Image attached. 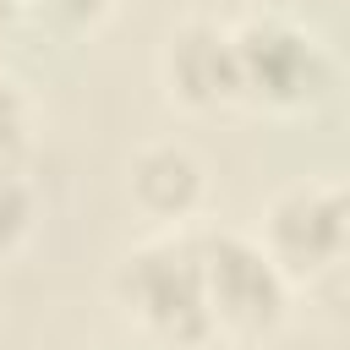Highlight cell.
I'll return each mask as SVG.
<instances>
[{"mask_svg":"<svg viewBox=\"0 0 350 350\" xmlns=\"http://www.w3.org/2000/svg\"><path fill=\"white\" fill-rule=\"evenodd\" d=\"M115 295L126 317H137V328L170 350H197L219 334L191 235H159L131 246L115 268Z\"/></svg>","mask_w":350,"mask_h":350,"instance_id":"1","label":"cell"},{"mask_svg":"<svg viewBox=\"0 0 350 350\" xmlns=\"http://www.w3.org/2000/svg\"><path fill=\"white\" fill-rule=\"evenodd\" d=\"M235 60H241V104L273 115H306L334 93V55L328 44L295 22L290 11H252L235 22Z\"/></svg>","mask_w":350,"mask_h":350,"instance_id":"2","label":"cell"},{"mask_svg":"<svg viewBox=\"0 0 350 350\" xmlns=\"http://www.w3.org/2000/svg\"><path fill=\"white\" fill-rule=\"evenodd\" d=\"M197 262H202V284H208V306L219 334H273L290 312V273L273 262V252L262 246V235H241V230H191Z\"/></svg>","mask_w":350,"mask_h":350,"instance_id":"3","label":"cell"},{"mask_svg":"<svg viewBox=\"0 0 350 350\" xmlns=\"http://www.w3.org/2000/svg\"><path fill=\"white\" fill-rule=\"evenodd\" d=\"M262 246L295 284H312L323 268L350 257V180L284 186L262 213Z\"/></svg>","mask_w":350,"mask_h":350,"instance_id":"4","label":"cell"},{"mask_svg":"<svg viewBox=\"0 0 350 350\" xmlns=\"http://www.w3.org/2000/svg\"><path fill=\"white\" fill-rule=\"evenodd\" d=\"M164 88L186 109H224L241 104V60H235V27L213 16H186L159 55Z\"/></svg>","mask_w":350,"mask_h":350,"instance_id":"5","label":"cell"},{"mask_svg":"<svg viewBox=\"0 0 350 350\" xmlns=\"http://www.w3.org/2000/svg\"><path fill=\"white\" fill-rule=\"evenodd\" d=\"M208 175L197 164L191 148L180 142H148L131 159V202L153 219V224H180L202 208Z\"/></svg>","mask_w":350,"mask_h":350,"instance_id":"6","label":"cell"},{"mask_svg":"<svg viewBox=\"0 0 350 350\" xmlns=\"http://www.w3.org/2000/svg\"><path fill=\"white\" fill-rule=\"evenodd\" d=\"M33 230V191L16 170H0V257H11Z\"/></svg>","mask_w":350,"mask_h":350,"instance_id":"7","label":"cell"},{"mask_svg":"<svg viewBox=\"0 0 350 350\" xmlns=\"http://www.w3.org/2000/svg\"><path fill=\"white\" fill-rule=\"evenodd\" d=\"M27 148V98L11 77H0V170H16Z\"/></svg>","mask_w":350,"mask_h":350,"instance_id":"8","label":"cell"},{"mask_svg":"<svg viewBox=\"0 0 350 350\" xmlns=\"http://www.w3.org/2000/svg\"><path fill=\"white\" fill-rule=\"evenodd\" d=\"M22 5L60 33H82V27L104 22V11H109V0H22Z\"/></svg>","mask_w":350,"mask_h":350,"instance_id":"9","label":"cell"},{"mask_svg":"<svg viewBox=\"0 0 350 350\" xmlns=\"http://www.w3.org/2000/svg\"><path fill=\"white\" fill-rule=\"evenodd\" d=\"M16 11H22V0H0V27H5V22L16 16Z\"/></svg>","mask_w":350,"mask_h":350,"instance_id":"10","label":"cell"}]
</instances>
